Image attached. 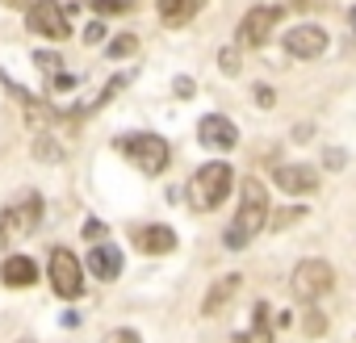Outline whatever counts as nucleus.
I'll return each mask as SVG.
<instances>
[{"instance_id": "obj_1", "label": "nucleus", "mask_w": 356, "mask_h": 343, "mask_svg": "<svg viewBox=\"0 0 356 343\" xmlns=\"http://www.w3.org/2000/svg\"><path fill=\"white\" fill-rule=\"evenodd\" d=\"M264 226H268V193L260 181H243V206L227 226V247H248Z\"/></svg>"}, {"instance_id": "obj_2", "label": "nucleus", "mask_w": 356, "mask_h": 343, "mask_svg": "<svg viewBox=\"0 0 356 343\" xmlns=\"http://www.w3.org/2000/svg\"><path fill=\"white\" fill-rule=\"evenodd\" d=\"M231 185H235V176H231V167L227 163H202L197 172H193V181H189V201H193V210H218L222 201H227V193H231Z\"/></svg>"}, {"instance_id": "obj_3", "label": "nucleus", "mask_w": 356, "mask_h": 343, "mask_svg": "<svg viewBox=\"0 0 356 343\" xmlns=\"http://www.w3.org/2000/svg\"><path fill=\"white\" fill-rule=\"evenodd\" d=\"M118 151L126 159H134V167L143 172V176H159V172L168 167V138L159 134H122L118 138Z\"/></svg>"}, {"instance_id": "obj_4", "label": "nucleus", "mask_w": 356, "mask_h": 343, "mask_svg": "<svg viewBox=\"0 0 356 343\" xmlns=\"http://www.w3.org/2000/svg\"><path fill=\"white\" fill-rule=\"evenodd\" d=\"M42 222V197H22L13 206L0 210V247H9V243H22L26 235H34V226Z\"/></svg>"}, {"instance_id": "obj_5", "label": "nucleus", "mask_w": 356, "mask_h": 343, "mask_svg": "<svg viewBox=\"0 0 356 343\" xmlns=\"http://www.w3.org/2000/svg\"><path fill=\"white\" fill-rule=\"evenodd\" d=\"M26 26H30V34H38V38L63 42V38L72 34V13H67V5H59V0H34Z\"/></svg>"}, {"instance_id": "obj_6", "label": "nucleus", "mask_w": 356, "mask_h": 343, "mask_svg": "<svg viewBox=\"0 0 356 343\" xmlns=\"http://www.w3.org/2000/svg\"><path fill=\"white\" fill-rule=\"evenodd\" d=\"M331 285H335V272L327 260H302L293 268V281H289L298 301H318L323 293H331Z\"/></svg>"}, {"instance_id": "obj_7", "label": "nucleus", "mask_w": 356, "mask_h": 343, "mask_svg": "<svg viewBox=\"0 0 356 343\" xmlns=\"http://www.w3.org/2000/svg\"><path fill=\"white\" fill-rule=\"evenodd\" d=\"M51 285H55V293H59V297H67V301H76V297L84 293L80 260H76L67 247H55V251H51Z\"/></svg>"}, {"instance_id": "obj_8", "label": "nucleus", "mask_w": 356, "mask_h": 343, "mask_svg": "<svg viewBox=\"0 0 356 343\" xmlns=\"http://www.w3.org/2000/svg\"><path fill=\"white\" fill-rule=\"evenodd\" d=\"M281 17H285V9H281V5H256V9L239 22V34H235V38H239V47H264Z\"/></svg>"}, {"instance_id": "obj_9", "label": "nucleus", "mask_w": 356, "mask_h": 343, "mask_svg": "<svg viewBox=\"0 0 356 343\" xmlns=\"http://www.w3.org/2000/svg\"><path fill=\"white\" fill-rule=\"evenodd\" d=\"M197 138H202V147H210V151H231V147L239 142V130H235L231 117L206 113V117L197 122Z\"/></svg>"}, {"instance_id": "obj_10", "label": "nucleus", "mask_w": 356, "mask_h": 343, "mask_svg": "<svg viewBox=\"0 0 356 343\" xmlns=\"http://www.w3.org/2000/svg\"><path fill=\"white\" fill-rule=\"evenodd\" d=\"M273 181H277L281 193L302 197V193H314V189H318V172L306 167V163H281V167L273 172Z\"/></svg>"}, {"instance_id": "obj_11", "label": "nucleus", "mask_w": 356, "mask_h": 343, "mask_svg": "<svg viewBox=\"0 0 356 343\" xmlns=\"http://www.w3.org/2000/svg\"><path fill=\"white\" fill-rule=\"evenodd\" d=\"M285 51L293 59H318L327 51V30H318V26H293L285 34Z\"/></svg>"}, {"instance_id": "obj_12", "label": "nucleus", "mask_w": 356, "mask_h": 343, "mask_svg": "<svg viewBox=\"0 0 356 343\" xmlns=\"http://www.w3.org/2000/svg\"><path fill=\"white\" fill-rule=\"evenodd\" d=\"M130 239H134V251H143V256H168L176 247V231L172 226H159V222L138 226Z\"/></svg>"}, {"instance_id": "obj_13", "label": "nucleus", "mask_w": 356, "mask_h": 343, "mask_svg": "<svg viewBox=\"0 0 356 343\" xmlns=\"http://www.w3.org/2000/svg\"><path fill=\"white\" fill-rule=\"evenodd\" d=\"M88 272H92L97 281H118V276H122V251H118L113 243H97V247L88 251Z\"/></svg>"}, {"instance_id": "obj_14", "label": "nucleus", "mask_w": 356, "mask_h": 343, "mask_svg": "<svg viewBox=\"0 0 356 343\" xmlns=\"http://www.w3.org/2000/svg\"><path fill=\"white\" fill-rule=\"evenodd\" d=\"M0 281H5L9 289H26V285L38 281V264H34L30 256H9L5 268H0Z\"/></svg>"}, {"instance_id": "obj_15", "label": "nucleus", "mask_w": 356, "mask_h": 343, "mask_svg": "<svg viewBox=\"0 0 356 343\" xmlns=\"http://www.w3.org/2000/svg\"><path fill=\"white\" fill-rule=\"evenodd\" d=\"M202 5H206V0H159V17L168 26H185Z\"/></svg>"}, {"instance_id": "obj_16", "label": "nucleus", "mask_w": 356, "mask_h": 343, "mask_svg": "<svg viewBox=\"0 0 356 343\" xmlns=\"http://www.w3.org/2000/svg\"><path fill=\"white\" fill-rule=\"evenodd\" d=\"M235 339L239 343H273V326H268V306L264 301H256V310H252V331H243Z\"/></svg>"}, {"instance_id": "obj_17", "label": "nucleus", "mask_w": 356, "mask_h": 343, "mask_svg": "<svg viewBox=\"0 0 356 343\" xmlns=\"http://www.w3.org/2000/svg\"><path fill=\"white\" fill-rule=\"evenodd\" d=\"M235 289H239V276H222L210 293H206V301H202V314H218L231 297H235Z\"/></svg>"}, {"instance_id": "obj_18", "label": "nucleus", "mask_w": 356, "mask_h": 343, "mask_svg": "<svg viewBox=\"0 0 356 343\" xmlns=\"http://www.w3.org/2000/svg\"><path fill=\"white\" fill-rule=\"evenodd\" d=\"M126 84H130V72H122V76H113V80H109V84L101 88V97L84 105V113H92V109H105V105H109V101H113V97H118V92H122Z\"/></svg>"}, {"instance_id": "obj_19", "label": "nucleus", "mask_w": 356, "mask_h": 343, "mask_svg": "<svg viewBox=\"0 0 356 343\" xmlns=\"http://www.w3.org/2000/svg\"><path fill=\"white\" fill-rule=\"evenodd\" d=\"M134 51H138V38H134V34H118V38L105 47V55H109V59H130Z\"/></svg>"}, {"instance_id": "obj_20", "label": "nucleus", "mask_w": 356, "mask_h": 343, "mask_svg": "<svg viewBox=\"0 0 356 343\" xmlns=\"http://www.w3.org/2000/svg\"><path fill=\"white\" fill-rule=\"evenodd\" d=\"M80 5H88V9L101 13V17H113V13H126V9H130V0H80Z\"/></svg>"}, {"instance_id": "obj_21", "label": "nucleus", "mask_w": 356, "mask_h": 343, "mask_svg": "<svg viewBox=\"0 0 356 343\" xmlns=\"http://www.w3.org/2000/svg\"><path fill=\"white\" fill-rule=\"evenodd\" d=\"M34 155H38V159H63V147H59L51 134H38V138H34Z\"/></svg>"}, {"instance_id": "obj_22", "label": "nucleus", "mask_w": 356, "mask_h": 343, "mask_svg": "<svg viewBox=\"0 0 356 343\" xmlns=\"http://www.w3.org/2000/svg\"><path fill=\"white\" fill-rule=\"evenodd\" d=\"M105 235H109V231H105V222H97V218H88V222H84V239H88L92 247H97V243H105Z\"/></svg>"}, {"instance_id": "obj_23", "label": "nucleus", "mask_w": 356, "mask_h": 343, "mask_svg": "<svg viewBox=\"0 0 356 343\" xmlns=\"http://www.w3.org/2000/svg\"><path fill=\"white\" fill-rule=\"evenodd\" d=\"M105 38H109V30H105V22H92V26L84 30V42H88V47H101Z\"/></svg>"}, {"instance_id": "obj_24", "label": "nucleus", "mask_w": 356, "mask_h": 343, "mask_svg": "<svg viewBox=\"0 0 356 343\" xmlns=\"http://www.w3.org/2000/svg\"><path fill=\"white\" fill-rule=\"evenodd\" d=\"M34 63H38V67H47V76L63 72V67H59V55H51V51H34Z\"/></svg>"}, {"instance_id": "obj_25", "label": "nucleus", "mask_w": 356, "mask_h": 343, "mask_svg": "<svg viewBox=\"0 0 356 343\" xmlns=\"http://www.w3.org/2000/svg\"><path fill=\"white\" fill-rule=\"evenodd\" d=\"M218 63H222V72H231V76H235V72H239V51H231V47H227V51L218 55Z\"/></svg>"}, {"instance_id": "obj_26", "label": "nucleus", "mask_w": 356, "mask_h": 343, "mask_svg": "<svg viewBox=\"0 0 356 343\" xmlns=\"http://www.w3.org/2000/svg\"><path fill=\"white\" fill-rule=\"evenodd\" d=\"M67 88H76V76H63V72H55V76H51V92H67Z\"/></svg>"}, {"instance_id": "obj_27", "label": "nucleus", "mask_w": 356, "mask_h": 343, "mask_svg": "<svg viewBox=\"0 0 356 343\" xmlns=\"http://www.w3.org/2000/svg\"><path fill=\"white\" fill-rule=\"evenodd\" d=\"M101 343H138V335L122 326V331H113V335H109V339H101Z\"/></svg>"}, {"instance_id": "obj_28", "label": "nucleus", "mask_w": 356, "mask_h": 343, "mask_svg": "<svg viewBox=\"0 0 356 343\" xmlns=\"http://www.w3.org/2000/svg\"><path fill=\"white\" fill-rule=\"evenodd\" d=\"M172 88H176V97H193V80H189V76H176Z\"/></svg>"}, {"instance_id": "obj_29", "label": "nucleus", "mask_w": 356, "mask_h": 343, "mask_svg": "<svg viewBox=\"0 0 356 343\" xmlns=\"http://www.w3.org/2000/svg\"><path fill=\"white\" fill-rule=\"evenodd\" d=\"M256 101L268 109V105H273V88H268V84H256Z\"/></svg>"}, {"instance_id": "obj_30", "label": "nucleus", "mask_w": 356, "mask_h": 343, "mask_svg": "<svg viewBox=\"0 0 356 343\" xmlns=\"http://www.w3.org/2000/svg\"><path fill=\"white\" fill-rule=\"evenodd\" d=\"M343 163V151H327V167H339Z\"/></svg>"}, {"instance_id": "obj_31", "label": "nucleus", "mask_w": 356, "mask_h": 343, "mask_svg": "<svg viewBox=\"0 0 356 343\" xmlns=\"http://www.w3.org/2000/svg\"><path fill=\"white\" fill-rule=\"evenodd\" d=\"M0 5H9V9H30L34 0H0Z\"/></svg>"}, {"instance_id": "obj_32", "label": "nucleus", "mask_w": 356, "mask_h": 343, "mask_svg": "<svg viewBox=\"0 0 356 343\" xmlns=\"http://www.w3.org/2000/svg\"><path fill=\"white\" fill-rule=\"evenodd\" d=\"M348 22H352V30H356V5H352V13H348Z\"/></svg>"}]
</instances>
